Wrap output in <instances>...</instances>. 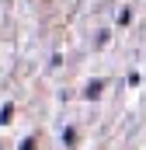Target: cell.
<instances>
[{
	"instance_id": "6da1fadb",
	"label": "cell",
	"mask_w": 146,
	"mask_h": 150,
	"mask_svg": "<svg viewBox=\"0 0 146 150\" xmlns=\"http://www.w3.org/2000/svg\"><path fill=\"white\" fill-rule=\"evenodd\" d=\"M101 87H105V80H91V84H87V91H84V98H87V101H94V98L101 94Z\"/></svg>"
},
{
	"instance_id": "7a4b0ae2",
	"label": "cell",
	"mask_w": 146,
	"mask_h": 150,
	"mask_svg": "<svg viewBox=\"0 0 146 150\" xmlns=\"http://www.w3.org/2000/svg\"><path fill=\"white\" fill-rule=\"evenodd\" d=\"M11 115H14V105H4V108H0V122L7 126V122H11Z\"/></svg>"
},
{
	"instance_id": "3957f363",
	"label": "cell",
	"mask_w": 146,
	"mask_h": 150,
	"mask_svg": "<svg viewBox=\"0 0 146 150\" xmlns=\"http://www.w3.org/2000/svg\"><path fill=\"white\" fill-rule=\"evenodd\" d=\"M18 150H35V140H21V147Z\"/></svg>"
}]
</instances>
